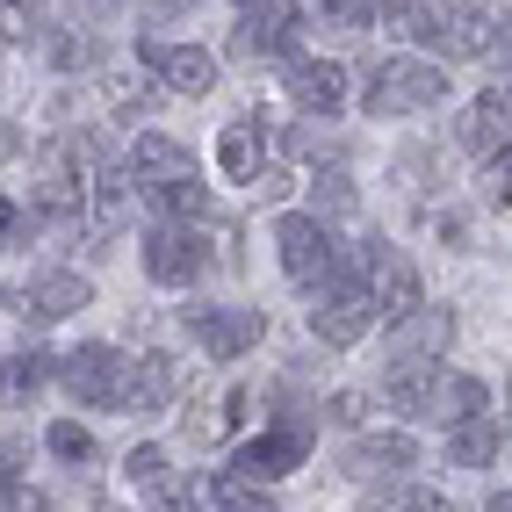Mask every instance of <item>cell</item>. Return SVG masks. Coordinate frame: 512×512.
Returning a JSON list of instances; mask_svg holds the SVG:
<instances>
[{
  "label": "cell",
  "mask_w": 512,
  "mask_h": 512,
  "mask_svg": "<svg viewBox=\"0 0 512 512\" xmlns=\"http://www.w3.org/2000/svg\"><path fill=\"white\" fill-rule=\"evenodd\" d=\"M311 440H318V412H282L275 426H267L260 440H246V448H238V462H231V476H289V469H303L311 462Z\"/></svg>",
  "instance_id": "cell-5"
},
{
  "label": "cell",
  "mask_w": 512,
  "mask_h": 512,
  "mask_svg": "<svg viewBox=\"0 0 512 512\" xmlns=\"http://www.w3.org/2000/svg\"><path fill=\"white\" fill-rule=\"evenodd\" d=\"M0 512H58V505H51L44 491H29V484H22V491H15L8 505H0Z\"/></svg>",
  "instance_id": "cell-40"
},
{
  "label": "cell",
  "mask_w": 512,
  "mask_h": 512,
  "mask_svg": "<svg viewBox=\"0 0 512 512\" xmlns=\"http://www.w3.org/2000/svg\"><path fill=\"white\" fill-rule=\"evenodd\" d=\"M440 238H448V246L462 253V246H469V224H462V217H440Z\"/></svg>",
  "instance_id": "cell-41"
},
{
  "label": "cell",
  "mask_w": 512,
  "mask_h": 512,
  "mask_svg": "<svg viewBox=\"0 0 512 512\" xmlns=\"http://www.w3.org/2000/svg\"><path fill=\"white\" fill-rule=\"evenodd\" d=\"M101 87H109V101H116L123 116H130V109H152V101H159V80H152V73H145V80H138V73H109Z\"/></svg>",
  "instance_id": "cell-30"
},
{
  "label": "cell",
  "mask_w": 512,
  "mask_h": 512,
  "mask_svg": "<svg viewBox=\"0 0 512 512\" xmlns=\"http://www.w3.org/2000/svg\"><path fill=\"white\" fill-rule=\"evenodd\" d=\"M390 22L426 58H484V51L505 44V15L498 8H390Z\"/></svg>",
  "instance_id": "cell-2"
},
{
  "label": "cell",
  "mask_w": 512,
  "mask_h": 512,
  "mask_svg": "<svg viewBox=\"0 0 512 512\" xmlns=\"http://www.w3.org/2000/svg\"><path fill=\"white\" fill-rule=\"evenodd\" d=\"M289 152H296V159H325V166H339V138H325L318 123H296V130H289Z\"/></svg>",
  "instance_id": "cell-34"
},
{
  "label": "cell",
  "mask_w": 512,
  "mask_h": 512,
  "mask_svg": "<svg viewBox=\"0 0 512 512\" xmlns=\"http://www.w3.org/2000/svg\"><path fill=\"white\" fill-rule=\"evenodd\" d=\"M440 375H448V368H390V375H383V404H390V412H404V419H433Z\"/></svg>",
  "instance_id": "cell-21"
},
{
  "label": "cell",
  "mask_w": 512,
  "mask_h": 512,
  "mask_svg": "<svg viewBox=\"0 0 512 512\" xmlns=\"http://www.w3.org/2000/svg\"><path fill=\"white\" fill-rule=\"evenodd\" d=\"M181 325L202 339V354H210V361H238L246 347L267 339V311H260V303H188Z\"/></svg>",
  "instance_id": "cell-6"
},
{
  "label": "cell",
  "mask_w": 512,
  "mask_h": 512,
  "mask_svg": "<svg viewBox=\"0 0 512 512\" xmlns=\"http://www.w3.org/2000/svg\"><path fill=\"white\" fill-rule=\"evenodd\" d=\"M448 101V73L419 51H397V58H375L368 80H361V109L368 116H426Z\"/></svg>",
  "instance_id": "cell-3"
},
{
  "label": "cell",
  "mask_w": 512,
  "mask_h": 512,
  "mask_svg": "<svg viewBox=\"0 0 512 512\" xmlns=\"http://www.w3.org/2000/svg\"><path fill=\"white\" fill-rule=\"evenodd\" d=\"M210 498H217V512H282L260 484H246V476H231V469H210Z\"/></svg>",
  "instance_id": "cell-27"
},
{
  "label": "cell",
  "mask_w": 512,
  "mask_h": 512,
  "mask_svg": "<svg viewBox=\"0 0 512 512\" xmlns=\"http://www.w3.org/2000/svg\"><path fill=\"white\" fill-rule=\"evenodd\" d=\"M484 412H491V390L476 383V375H455V368L440 375V404H433V419L448 426V433L469 426V419H484Z\"/></svg>",
  "instance_id": "cell-24"
},
{
  "label": "cell",
  "mask_w": 512,
  "mask_h": 512,
  "mask_svg": "<svg viewBox=\"0 0 512 512\" xmlns=\"http://www.w3.org/2000/svg\"><path fill=\"white\" fill-rule=\"evenodd\" d=\"M325 419H332V426H361V419H368V397H361V390L325 397Z\"/></svg>",
  "instance_id": "cell-37"
},
{
  "label": "cell",
  "mask_w": 512,
  "mask_h": 512,
  "mask_svg": "<svg viewBox=\"0 0 512 512\" xmlns=\"http://www.w3.org/2000/svg\"><path fill=\"white\" fill-rule=\"evenodd\" d=\"M455 145L469 152V159H498V152H512V109H505V94H476L469 109H462V123H455Z\"/></svg>",
  "instance_id": "cell-18"
},
{
  "label": "cell",
  "mask_w": 512,
  "mask_h": 512,
  "mask_svg": "<svg viewBox=\"0 0 512 512\" xmlns=\"http://www.w3.org/2000/svg\"><path fill=\"white\" fill-rule=\"evenodd\" d=\"M145 73H159L166 94H210L217 87V58L202 44H145Z\"/></svg>",
  "instance_id": "cell-17"
},
{
  "label": "cell",
  "mask_w": 512,
  "mask_h": 512,
  "mask_svg": "<svg viewBox=\"0 0 512 512\" xmlns=\"http://www.w3.org/2000/svg\"><path fill=\"white\" fill-rule=\"evenodd\" d=\"M44 448H51L58 462H73V469H94V462H101V440H94L80 419H58V426L44 433Z\"/></svg>",
  "instance_id": "cell-28"
},
{
  "label": "cell",
  "mask_w": 512,
  "mask_h": 512,
  "mask_svg": "<svg viewBox=\"0 0 512 512\" xmlns=\"http://www.w3.org/2000/svg\"><path fill=\"white\" fill-rule=\"evenodd\" d=\"M361 210V195H354V174L347 166H318V181H311V217H354Z\"/></svg>",
  "instance_id": "cell-25"
},
{
  "label": "cell",
  "mask_w": 512,
  "mask_h": 512,
  "mask_svg": "<svg viewBox=\"0 0 512 512\" xmlns=\"http://www.w3.org/2000/svg\"><path fill=\"white\" fill-rule=\"evenodd\" d=\"M152 498H159V512H202V491H195V484H181V476H166Z\"/></svg>",
  "instance_id": "cell-36"
},
{
  "label": "cell",
  "mask_w": 512,
  "mask_h": 512,
  "mask_svg": "<svg viewBox=\"0 0 512 512\" xmlns=\"http://www.w3.org/2000/svg\"><path fill=\"white\" fill-rule=\"evenodd\" d=\"M289 188H296V181L282 174V166H267V174L253 181V195H260V202H289Z\"/></svg>",
  "instance_id": "cell-39"
},
{
  "label": "cell",
  "mask_w": 512,
  "mask_h": 512,
  "mask_svg": "<svg viewBox=\"0 0 512 512\" xmlns=\"http://www.w3.org/2000/svg\"><path fill=\"white\" fill-rule=\"evenodd\" d=\"M361 505L368 512H455L448 498H440V491H426V484H383V491H361Z\"/></svg>",
  "instance_id": "cell-26"
},
{
  "label": "cell",
  "mask_w": 512,
  "mask_h": 512,
  "mask_svg": "<svg viewBox=\"0 0 512 512\" xmlns=\"http://www.w3.org/2000/svg\"><path fill=\"white\" fill-rule=\"evenodd\" d=\"M498 455H505V426H498L491 412L448 433V462H455V469H491Z\"/></svg>",
  "instance_id": "cell-23"
},
{
  "label": "cell",
  "mask_w": 512,
  "mask_h": 512,
  "mask_svg": "<svg viewBox=\"0 0 512 512\" xmlns=\"http://www.w3.org/2000/svg\"><path fill=\"white\" fill-rule=\"evenodd\" d=\"M448 347H455V311H448V303H419L412 318H397V325L383 332L390 368H440V361H448Z\"/></svg>",
  "instance_id": "cell-9"
},
{
  "label": "cell",
  "mask_w": 512,
  "mask_h": 512,
  "mask_svg": "<svg viewBox=\"0 0 512 512\" xmlns=\"http://www.w3.org/2000/svg\"><path fill=\"white\" fill-rule=\"evenodd\" d=\"M275 246H282L289 282H303V289H318V282H332V275H339L332 224H318L311 210H282V217H275Z\"/></svg>",
  "instance_id": "cell-8"
},
{
  "label": "cell",
  "mask_w": 512,
  "mask_h": 512,
  "mask_svg": "<svg viewBox=\"0 0 512 512\" xmlns=\"http://www.w3.org/2000/svg\"><path fill=\"white\" fill-rule=\"evenodd\" d=\"M202 267H210V246H202V224H145V275L166 289H188Z\"/></svg>",
  "instance_id": "cell-11"
},
{
  "label": "cell",
  "mask_w": 512,
  "mask_h": 512,
  "mask_svg": "<svg viewBox=\"0 0 512 512\" xmlns=\"http://www.w3.org/2000/svg\"><path fill=\"white\" fill-rule=\"evenodd\" d=\"M282 87H289V101L311 123H332L339 109H347V65H332V58H311V51L282 58Z\"/></svg>",
  "instance_id": "cell-12"
},
{
  "label": "cell",
  "mask_w": 512,
  "mask_h": 512,
  "mask_svg": "<svg viewBox=\"0 0 512 512\" xmlns=\"http://www.w3.org/2000/svg\"><path fill=\"white\" fill-rule=\"evenodd\" d=\"M347 267H354V282L368 289L375 318H390V325H397V318H412L419 303H426V289H419V267L404 260V246H390L383 231H375V238H361Z\"/></svg>",
  "instance_id": "cell-4"
},
{
  "label": "cell",
  "mask_w": 512,
  "mask_h": 512,
  "mask_svg": "<svg viewBox=\"0 0 512 512\" xmlns=\"http://www.w3.org/2000/svg\"><path fill=\"white\" fill-rule=\"evenodd\" d=\"M80 303H94L87 275H73V267H51V275H29V289L15 296V311L29 325H58V318H73Z\"/></svg>",
  "instance_id": "cell-16"
},
{
  "label": "cell",
  "mask_w": 512,
  "mask_h": 512,
  "mask_svg": "<svg viewBox=\"0 0 512 512\" xmlns=\"http://www.w3.org/2000/svg\"><path fill=\"white\" fill-rule=\"evenodd\" d=\"M498 51H505V58H512V22H505V44H498Z\"/></svg>",
  "instance_id": "cell-43"
},
{
  "label": "cell",
  "mask_w": 512,
  "mask_h": 512,
  "mask_svg": "<svg viewBox=\"0 0 512 512\" xmlns=\"http://www.w3.org/2000/svg\"><path fill=\"white\" fill-rule=\"evenodd\" d=\"M123 469H130V484H138V491H159V484H166V448H152V440H138Z\"/></svg>",
  "instance_id": "cell-32"
},
{
  "label": "cell",
  "mask_w": 512,
  "mask_h": 512,
  "mask_svg": "<svg viewBox=\"0 0 512 512\" xmlns=\"http://www.w3.org/2000/svg\"><path fill=\"white\" fill-rule=\"evenodd\" d=\"M397 181L412 188V195H426V188H440V152H426V145H412L397 159Z\"/></svg>",
  "instance_id": "cell-31"
},
{
  "label": "cell",
  "mask_w": 512,
  "mask_h": 512,
  "mask_svg": "<svg viewBox=\"0 0 512 512\" xmlns=\"http://www.w3.org/2000/svg\"><path fill=\"white\" fill-rule=\"evenodd\" d=\"M29 231H37V210H22V202H8V195H0V253L29 246Z\"/></svg>",
  "instance_id": "cell-33"
},
{
  "label": "cell",
  "mask_w": 512,
  "mask_h": 512,
  "mask_svg": "<svg viewBox=\"0 0 512 512\" xmlns=\"http://www.w3.org/2000/svg\"><path fill=\"white\" fill-rule=\"evenodd\" d=\"M130 188L138 195H159V188H181V181H202V159L181 145V138H166V130H138V145H130Z\"/></svg>",
  "instance_id": "cell-10"
},
{
  "label": "cell",
  "mask_w": 512,
  "mask_h": 512,
  "mask_svg": "<svg viewBox=\"0 0 512 512\" xmlns=\"http://www.w3.org/2000/svg\"><path fill=\"white\" fill-rule=\"evenodd\" d=\"M58 375V361L44 347H22V354H0V404H29L44 383Z\"/></svg>",
  "instance_id": "cell-22"
},
{
  "label": "cell",
  "mask_w": 512,
  "mask_h": 512,
  "mask_svg": "<svg viewBox=\"0 0 512 512\" xmlns=\"http://www.w3.org/2000/svg\"><path fill=\"white\" fill-rule=\"evenodd\" d=\"M296 37H303V8H282V0L238 8V22H231V51L238 58H296Z\"/></svg>",
  "instance_id": "cell-13"
},
{
  "label": "cell",
  "mask_w": 512,
  "mask_h": 512,
  "mask_svg": "<svg viewBox=\"0 0 512 512\" xmlns=\"http://www.w3.org/2000/svg\"><path fill=\"white\" fill-rule=\"evenodd\" d=\"M181 390V375H174V354H123V397H116V412H166Z\"/></svg>",
  "instance_id": "cell-15"
},
{
  "label": "cell",
  "mask_w": 512,
  "mask_h": 512,
  "mask_svg": "<svg viewBox=\"0 0 512 512\" xmlns=\"http://www.w3.org/2000/svg\"><path fill=\"white\" fill-rule=\"evenodd\" d=\"M332 29H375V22H383L390 8H368V0H332V8H318Z\"/></svg>",
  "instance_id": "cell-35"
},
{
  "label": "cell",
  "mask_w": 512,
  "mask_h": 512,
  "mask_svg": "<svg viewBox=\"0 0 512 512\" xmlns=\"http://www.w3.org/2000/svg\"><path fill=\"white\" fill-rule=\"evenodd\" d=\"M109 58V44L94 37V29H58V65L65 73H87V65H101Z\"/></svg>",
  "instance_id": "cell-29"
},
{
  "label": "cell",
  "mask_w": 512,
  "mask_h": 512,
  "mask_svg": "<svg viewBox=\"0 0 512 512\" xmlns=\"http://www.w3.org/2000/svg\"><path fill=\"white\" fill-rule=\"evenodd\" d=\"M101 138L94 130H58V138L37 145V217H58V224H87V202H94V181H101Z\"/></svg>",
  "instance_id": "cell-1"
},
{
  "label": "cell",
  "mask_w": 512,
  "mask_h": 512,
  "mask_svg": "<svg viewBox=\"0 0 512 512\" xmlns=\"http://www.w3.org/2000/svg\"><path fill=\"white\" fill-rule=\"evenodd\" d=\"M491 512H512V491H491Z\"/></svg>",
  "instance_id": "cell-42"
},
{
  "label": "cell",
  "mask_w": 512,
  "mask_h": 512,
  "mask_svg": "<svg viewBox=\"0 0 512 512\" xmlns=\"http://www.w3.org/2000/svg\"><path fill=\"white\" fill-rule=\"evenodd\" d=\"M260 152H267V116H238L224 138H217V166H224L231 181H246V188L260 181Z\"/></svg>",
  "instance_id": "cell-20"
},
{
  "label": "cell",
  "mask_w": 512,
  "mask_h": 512,
  "mask_svg": "<svg viewBox=\"0 0 512 512\" xmlns=\"http://www.w3.org/2000/svg\"><path fill=\"white\" fill-rule=\"evenodd\" d=\"M491 202H498V210H512V152H498L491 159V188H484Z\"/></svg>",
  "instance_id": "cell-38"
},
{
  "label": "cell",
  "mask_w": 512,
  "mask_h": 512,
  "mask_svg": "<svg viewBox=\"0 0 512 512\" xmlns=\"http://www.w3.org/2000/svg\"><path fill=\"white\" fill-rule=\"evenodd\" d=\"M58 383L73 390L80 404H109V412H116V397H123V354L101 347V339H87V347H73L58 361Z\"/></svg>",
  "instance_id": "cell-14"
},
{
  "label": "cell",
  "mask_w": 512,
  "mask_h": 512,
  "mask_svg": "<svg viewBox=\"0 0 512 512\" xmlns=\"http://www.w3.org/2000/svg\"><path fill=\"white\" fill-rule=\"evenodd\" d=\"M368 325H375V303H368V289L354 282V267L339 260V275L311 289V332L325 339V347H354Z\"/></svg>",
  "instance_id": "cell-7"
},
{
  "label": "cell",
  "mask_w": 512,
  "mask_h": 512,
  "mask_svg": "<svg viewBox=\"0 0 512 512\" xmlns=\"http://www.w3.org/2000/svg\"><path fill=\"white\" fill-rule=\"evenodd\" d=\"M347 476H397V469H419V440L412 433H361L347 455H339Z\"/></svg>",
  "instance_id": "cell-19"
}]
</instances>
